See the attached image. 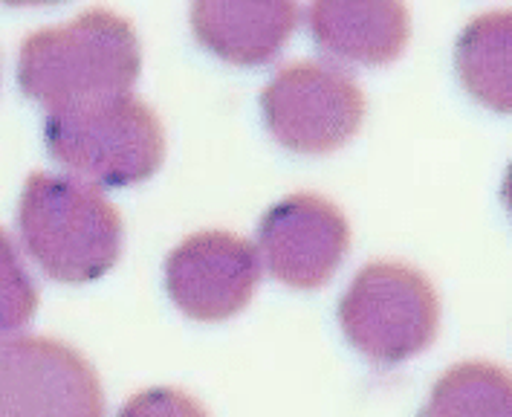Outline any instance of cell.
<instances>
[{
	"label": "cell",
	"instance_id": "obj_8",
	"mask_svg": "<svg viewBox=\"0 0 512 417\" xmlns=\"http://www.w3.org/2000/svg\"><path fill=\"white\" fill-rule=\"evenodd\" d=\"M351 247V226L322 195L284 197L261 221V252L270 273L287 287L316 290L336 276Z\"/></svg>",
	"mask_w": 512,
	"mask_h": 417
},
{
	"label": "cell",
	"instance_id": "obj_14",
	"mask_svg": "<svg viewBox=\"0 0 512 417\" xmlns=\"http://www.w3.org/2000/svg\"><path fill=\"white\" fill-rule=\"evenodd\" d=\"M119 417H209V412L180 389H148L134 394Z\"/></svg>",
	"mask_w": 512,
	"mask_h": 417
},
{
	"label": "cell",
	"instance_id": "obj_9",
	"mask_svg": "<svg viewBox=\"0 0 512 417\" xmlns=\"http://www.w3.org/2000/svg\"><path fill=\"white\" fill-rule=\"evenodd\" d=\"M296 3H194L191 27L203 47L229 64H267L293 35Z\"/></svg>",
	"mask_w": 512,
	"mask_h": 417
},
{
	"label": "cell",
	"instance_id": "obj_2",
	"mask_svg": "<svg viewBox=\"0 0 512 417\" xmlns=\"http://www.w3.org/2000/svg\"><path fill=\"white\" fill-rule=\"evenodd\" d=\"M27 252L55 281L87 284L108 273L122 252V215L93 183L32 171L18 206Z\"/></svg>",
	"mask_w": 512,
	"mask_h": 417
},
{
	"label": "cell",
	"instance_id": "obj_10",
	"mask_svg": "<svg viewBox=\"0 0 512 417\" xmlns=\"http://www.w3.org/2000/svg\"><path fill=\"white\" fill-rule=\"evenodd\" d=\"M310 29L327 53L359 64H388L411 35L403 3H313Z\"/></svg>",
	"mask_w": 512,
	"mask_h": 417
},
{
	"label": "cell",
	"instance_id": "obj_12",
	"mask_svg": "<svg viewBox=\"0 0 512 417\" xmlns=\"http://www.w3.org/2000/svg\"><path fill=\"white\" fill-rule=\"evenodd\" d=\"M423 417H512L507 368L484 360L449 368L434 383Z\"/></svg>",
	"mask_w": 512,
	"mask_h": 417
},
{
	"label": "cell",
	"instance_id": "obj_7",
	"mask_svg": "<svg viewBox=\"0 0 512 417\" xmlns=\"http://www.w3.org/2000/svg\"><path fill=\"white\" fill-rule=\"evenodd\" d=\"M261 281V255L252 241L232 232H197L165 261L171 302L189 319L223 322L249 305Z\"/></svg>",
	"mask_w": 512,
	"mask_h": 417
},
{
	"label": "cell",
	"instance_id": "obj_5",
	"mask_svg": "<svg viewBox=\"0 0 512 417\" xmlns=\"http://www.w3.org/2000/svg\"><path fill=\"white\" fill-rule=\"evenodd\" d=\"M261 108L281 145L298 154H330L362 128L365 93L342 67L296 61L272 76Z\"/></svg>",
	"mask_w": 512,
	"mask_h": 417
},
{
	"label": "cell",
	"instance_id": "obj_1",
	"mask_svg": "<svg viewBox=\"0 0 512 417\" xmlns=\"http://www.w3.org/2000/svg\"><path fill=\"white\" fill-rule=\"evenodd\" d=\"M142 70L134 24L113 9H84L67 24L29 32L18 58V84L47 111L131 93Z\"/></svg>",
	"mask_w": 512,
	"mask_h": 417
},
{
	"label": "cell",
	"instance_id": "obj_4",
	"mask_svg": "<svg viewBox=\"0 0 512 417\" xmlns=\"http://www.w3.org/2000/svg\"><path fill=\"white\" fill-rule=\"evenodd\" d=\"M339 322L368 360L394 365L423 354L440 328V299L426 273L400 261L365 264L339 305Z\"/></svg>",
	"mask_w": 512,
	"mask_h": 417
},
{
	"label": "cell",
	"instance_id": "obj_3",
	"mask_svg": "<svg viewBox=\"0 0 512 417\" xmlns=\"http://www.w3.org/2000/svg\"><path fill=\"white\" fill-rule=\"evenodd\" d=\"M44 139L55 163L102 186L142 183L165 160L160 116L134 93L47 111Z\"/></svg>",
	"mask_w": 512,
	"mask_h": 417
},
{
	"label": "cell",
	"instance_id": "obj_13",
	"mask_svg": "<svg viewBox=\"0 0 512 417\" xmlns=\"http://www.w3.org/2000/svg\"><path fill=\"white\" fill-rule=\"evenodd\" d=\"M38 310V287L27 273L12 238L0 229V345L27 328Z\"/></svg>",
	"mask_w": 512,
	"mask_h": 417
},
{
	"label": "cell",
	"instance_id": "obj_6",
	"mask_svg": "<svg viewBox=\"0 0 512 417\" xmlns=\"http://www.w3.org/2000/svg\"><path fill=\"white\" fill-rule=\"evenodd\" d=\"M0 417H105L96 368L53 336L0 345Z\"/></svg>",
	"mask_w": 512,
	"mask_h": 417
},
{
	"label": "cell",
	"instance_id": "obj_11",
	"mask_svg": "<svg viewBox=\"0 0 512 417\" xmlns=\"http://www.w3.org/2000/svg\"><path fill=\"white\" fill-rule=\"evenodd\" d=\"M512 15L495 9L469 21L458 38V70L466 90L495 111L512 108L510 76Z\"/></svg>",
	"mask_w": 512,
	"mask_h": 417
}]
</instances>
